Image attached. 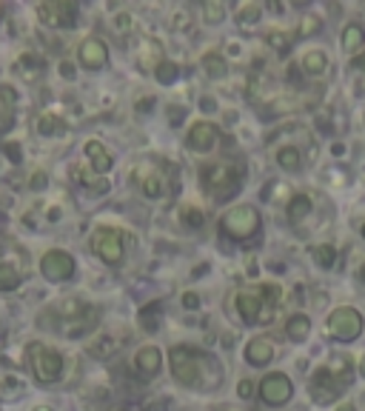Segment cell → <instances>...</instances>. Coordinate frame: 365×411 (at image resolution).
<instances>
[{
  "mask_svg": "<svg viewBox=\"0 0 365 411\" xmlns=\"http://www.w3.org/2000/svg\"><path fill=\"white\" fill-rule=\"evenodd\" d=\"M74 271H77V263L66 249H49L40 257V274L49 283H66L74 277Z\"/></svg>",
  "mask_w": 365,
  "mask_h": 411,
  "instance_id": "9",
  "label": "cell"
},
{
  "mask_svg": "<svg viewBox=\"0 0 365 411\" xmlns=\"http://www.w3.org/2000/svg\"><path fill=\"white\" fill-rule=\"evenodd\" d=\"M217 140H220V129L214 126V123H208V120L192 123V129L186 135V146L192 151H197V154H208L217 146Z\"/></svg>",
  "mask_w": 365,
  "mask_h": 411,
  "instance_id": "13",
  "label": "cell"
},
{
  "mask_svg": "<svg viewBox=\"0 0 365 411\" xmlns=\"http://www.w3.org/2000/svg\"><path fill=\"white\" fill-rule=\"evenodd\" d=\"M34 129H37V135H40V137H52V135L60 129V120H58V114L46 112V114H40V117H37Z\"/></svg>",
  "mask_w": 365,
  "mask_h": 411,
  "instance_id": "29",
  "label": "cell"
},
{
  "mask_svg": "<svg viewBox=\"0 0 365 411\" xmlns=\"http://www.w3.org/2000/svg\"><path fill=\"white\" fill-rule=\"evenodd\" d=\"M91 252H95L103 263L117 266L123 260V255H126V249H123V234L117 229H112V226L98 229L95 234H91Z\"/></svg>",
  "mask_w": 365,
  "mask_h": 411,
  "instance_id": "10",
  "label": "cell"
},
{
  "mask_svg": "<svg viewBox=\"0 0 365 411\" xmlns=\"http://www.w3.org/2000/svg\"><path fill=\"white\" fill-rule=\"evenodd\" d=\"M300 66H303V74H308V77H319V74H326V69H328V58H326V52L311 49V52L303 55Z\"/></svg>",
  "mask_w": 365,
  "mask_h": 411,
  "instance_id": "24",
  "label": "cell"
},
{
  "mask_svg": "<svg viewBox=\"0 0 365 411\" xmlns=\"http://www.w3.org/2000/svg\"><path fill=\"white\" fill-rule=\"evenodd\" d=\"M340 43H343V52H345V55H351V58L362 55V49H365V29H362L359 23H348V26L343 29Z\"/></svg>",
  "mask_w": 365,
  "mask_h": 411,
  "instance_id": "19",
  "label": "cell"
},
{
  "mask_svg": "<svg viewBox=\"0 0 365 411\" xmlns=\"http://www.w3.org/2000/svg\"><path fill=\"white\" fill-rule=\"evenodd\" d=\"M160 303H152L146 309H140V325L146 328V332H157V325H160Z\"/></svg>",
  "mask_w": 365,
  "mask_h": 411,
  "instance_id": "32",
  "label": "cell"
},
{
  "mask_svg": "<svg viewBox=\"0 0 365 411\" xmlns=\"http://www.w3.org/2000/svg\"><path fill=\"white\" fill-rule=\"evenodd\" d=\"M203 20L211 23V26L225 20V4H223V0H206V4H203Z\"/></svg>",
  "mask_w": 365,
  "mask_h": 411,
  "instance_id": "28",
  "label": "cell"
},
{
  "mask_svg": "<svg viewBox=\"0 0 365 411\" xmlns=\"http://www.w3.org/2000/svg\"><path fill=\"white\" fill-rule=\"evenodd\" d=\"M74 177H77V186H83V189H88L91 194H106L109 189H112V183L106 180V177H100V175H95V172H77L74 169Z\"/></svg>",
  "mask_w": 365,
  "mask_h": 411,
  "instance_id": "25",
  "label": "cell"
},
{
  "mask_svg": "<svg viewBox=\"0 0 365 411\" xmlns=\"http://www.w3.org/2000/svg\"><path fill=\"white\" fill-rule=\"evenodd\" d=\"M83 154H86V160H88V169L95 172V175H100V177H106V175L114 169V154H112L100 140H88V143L83 146Z\"/></svg>",
  "mask_w": 365,
  "mask_h": 411,
  "instance_id": "15",
  "label": "cell"
},
{
  "mask_svg": "<svg viewBox=\"0 0 365 411\" xmlns=\"http://www.w3.org/2000/svg\"><path fill=\"white\" fill-rule=\"evenodd\" d=\"M337 411H357V408H354V405H340Z\"/></svg>",
  "mask_w": 365,
  "mask_h": 411,
  "instance_id": "41",
  "label": "cell"
},
{
  "mask_svg": "<svg viewBox=\"0 0 365 411\" xmlns=\"http://www.w3.org/2000/svg\"><path fill=\"white\" fill-rule=\"evenodd\" d=\"M260 212H257V206H248V203H240V206H232L223 220H220V229L225 237H232V240H248L260 231Z\"/></svg>",
  "mask_w": 365,
  "mask_h": 411,
  "instance_id": "6",
  "label": "cell"
},
{
  "mask_svg": "<svg viewBox=\"0 0 365 411\" xmlns=\"http://www.w3.org/2000/svg\"><path fill=\"white\" fill-rule=\"evenodd\" d=\"M280 297H283L280 285L263 283V285H257V289H240L237 297H234V306H237V314H240L243 323L257 325V323L274 320V309L280 306Z\"/></svg>",
  "mask_w": 365,
  "mask_h": 411,
  "instance_id": "3",
  "label": "cell"
},
{
  "mask_svg": "<svg viewBox=\"0 0 365 411\" xmlns=\"http://www.w3.org/2000/svg\"><path fill=\"white\" fill-rule=\"evenodd\" d=\"M314 260H317L319 269H334V263H337V249H334L331 243H319V245H314Z\"/></svg>",
  "mask_w": 365,
  "mask_h": 411,
  "instance_id": "27",
  "label": "cell"
},
{
  "mask_svg": "<svg viewBox=\"0 0 365 411\" xmlns=\"http://www.w3.org/2000/svg\"><path fill=\"white\" fill-rule=\"evenodd\" d=\"M46 186H49V177H46V172H34V175L29 177V189H32V191H43Z\"/></svg>",
  "mask_w": 365,
  "mask_h": 411,
  "instance_id": "37",
  "label": "cell"
},
{
  "mask_svg": "<svg viewBox=\"0 0 365 411\" xmlns=\"http://www.w3.org/2000/svg\"><path fill=\"white\" fill-rule=\"evenodd\" d=\"M23 257L12 255V257H0V292H12L23 283Z\"/></svg>",
  "mask_w": 365,
  "mask_h": 411,
  "instance_id": "17",
  "label": "cell"
},
{
  "mask_svg": "<svg viewBox=\"0 0 365 411\" xmlns=\"http://www.w3.org/2000/svg\"><path fill=\"white\" fill-rule=\"evenodd\" d=\"M134 365H137V375L152 380L160 375V368H163V351L157 346H143L140 351L134 354Z\"/></svg>",
  "mask_w": 365,
  "mask_h": 411,
  "instance_id": "16",
  "label": "cell"
},
{
  "mask_svg": "<svg viewBox=\"0 0 365 411\" xmlns=\"http://www.w3.org/2000/svg\"><path fill=\"white\" fill-rule=\"evenodd\" d=\"M359 375L365 377V357H362V363H359Z\"/></svg>",
  "mask_w": 365,
  "mask_h": 411,
  "instance_id": "42",
  "label": "cell"
},
{
  "mask_svg": "<svg viewBox=\"0 0 365 411\" xmlns=\"http://www.w3.org/2000/svg\"><path fill=\"white\" fill-rule=\"evenodd\" d=\"M34 411H52V408H49V405H37Z\"/></svg>",
  "mask_w": 365,
  "mask_h": 411,
  "instance_id": "43",
  "label": "cell"
},
{
  "mask_svg": "<svg viewBox=\"0 0 365 411\" xmlns=\"http://www.w3.org/2000/svg\"><path fill=\"white\" fill-rule=\"evenodd\" d=\"M274 360V343L268 337H254L246 343V363L248 365H268Z\"/></svg>",
  "mask_w": 365,
  "mask_h": 411,
  "instance_id": "18",
  "label": "cell"
},
{
  "mask_svg": "<svg viewBox=\"0 0 365 411\" xmlns=\"http://www.w3.org/2000/svg\"><path fill=\"white\" fill-rule=\"evenodd\" d=\"M254 383L251 380H240V386H237V397H243V400H251L254 397Z\"/></svg>",
  "mask_w": 365,
  "mask_h": 411,
  "instance_id": "38",
  "label": "cell"
},
{
  "mask_svg": "<svg viewBox=\"0 0 365 411\" xmlns=\"http://www.w3.org/2000/svg\"><path fill=\"white\" fill-rule=\"evenodd\" d=\"M34 15L49 29H72L77 23V4H72V0H46L34 9Z\"/></svg>",
  "mask_w": 365,
  "mask_h": 411,
  "instance_id": "8",
  "label": "cell"
},
{
  "mask_svg": "<svg viewBox=\"0 0 365 411\" xmlns=\"http://www.w3.org/2000/svg\"><path fill=\"white\" fill-rule=\"evenodd\" d=\"M354 380V360L348 354H331L326 365H319L311 375L308 394L317 405H331L337 403Z\"/></svg>",
  "mask_w": 365,
  "mask_h": 411,
  "instance_id": "2",
  "label": "cell"
},
{
  "mask_svg": "<svg viewBox=\"0 0 365 411\" xmlns=\"http://www.w3.org/2000/svg\"><path fill=\"white\" fill-rule=\"evenodd\" d=\"M257 394L265 405H286L294 397V383L291 377H286L283 372H271L263 377V383L257 386Z\"/></svg>",
  "mask_w": 365,
  "mask_h": 411,
  "instance_id": "11",
  "label": "cell"
},
{
  "mask_svg": "<svg viewBox=\"0 0 365 411\" xmlns=\"http://www.w3.org/2000/svg\"><path fill=\"white\" fill-rule=\"evenodd\" d=\"M180 217H182V223H186L189 229H203V223H206V215H203L200 206H182Z\"/></svg>",
  "mask_w": 365,
  "mask_h": 411,
  "instance_id": "31",
  "label": "cell"
},
{
  "mask_svg": "<svg viewBox=\"0 0 365 411\" xmlns=\"http://www.w3.org/2000/svg\"><path fill=\"white\" fill-rule=\"evenodd\" d=\"M265 40H268V46H271V49H277V52L288 49V43H291V37H288V34H283V32H268V34H265Z\"/></svg>",
  "mask_w": 365,
  "mask_h": 411,
  "instance_id": "34",
  "label": "cell"
},
{
  "mask_svg": "<svg viewBox=\"0 0 365 411\" xmlns=\"http://www.w3.org/2000/svg\"><path fill=\"white\" fill-rule=\"evenodd\" d=\"M200 69L208 80H225L228 77V60L220 52H206L200 58Z\"/></svg>",
  "mask_w": 365,
  "mask_h": 411,
  "instance_id": "20",
  "label": "cell"
},
{
  "mask_svg": "<svg viewBox=\"0 0 365 411\" xmlns=\"http://www.w3.org/2000/svg\"><path fill=\"white\" fill-rule=\"evenodd\" d=\"M134 180L149 200H160L168 194V177L160 172L157 163H140V166L134 169Z\"/></svg>",
  "mask_w": 365,
  "mask_h": 411,
  "instance_id": "12",
  "label": "cell"
},
{
  "mask_svg": "<svg viewBox=\"0 0 365 411\" xmlns=\"http://www.w3.org/2000/svg\"><path fill=\"white\" fill-rule=\"evenodd\" d=\"M311 209H314V203H311V197H308V194H294V197H291V203L286 206V217H288V223H291V226H300V223L311 215Z\"/></svg>",
  "mask_w": 365,
  "mask_h": 411,
  "instance_id": "21",
  "label": "cell"
},
{
  "mask_svg": "<svg viewBox=\"0 0 365 411\" xmlns=\"http://www.w3.org/2000/svg\"><path fill=\"white\" fill-rule=\"evenodd\" d=\"M260 18H263L260 4H243L237 9V26H243L246 32H254V23H260Z\"/></svg>",
  "mask_w": 365,
  "mask_h": 411,
  "instance_id": "26",
  "label": "cell"
},
{
  "mask_svg": "<svg viewBox=\"0 0 365 411\" xmlns=\"http://www.w3.org/2000/svg\"><path fill=\"white\" fill-rule=\"evenodd\" d=\"M243 186V166L237 163H228V160H220V163H208L203 166V189L208 197L214 200H232Z\"/></svg>",
  "mask_w": 365,
  "mask_h": 411,
  "instance_id": "4",
  "label": "cell"
},
{
  "mask_svg": "<svg viewBox=\"0 0 365 411\" xmlns=\"http://www.w3.org/2000/svg\"><path fill=\"white\" fill-rule=\"evenodd\" d=\"M168 363H171V377L186 389L211 391L223 383V363L203 349L174 346L168 351Z\"/></svg>",
  "mask_w": 365,
  "mask_h": 411,
  "instance_id": "1",
  "label": "cell"
},
{
  "mask_svg": "<svg viewBox=\"0 0 365 411\" xmlns=\"http://www.w3.org/2000/svg\"><path fill=\"white\" fill-rule=\"evenodd\" d=\"M319 29H323V20H319L317 15H305V18H303V23H300V37L317 34Z\"/></svg>",
  "mask_w": 365,
  "mask_h": 411,
  "instance_id": "33",
  "label": "cell"
},
{
  "mask_svg": "<svg viewBox=\"0 0 365 411\" xmlns=\"http://www.w3.org/2000/svg\"><path fill=\"white\" fill-rule=\"evenodd\" d=\"M154 77H157V83L171 86L174 80L180 77V66H177V63H171V60H163V63L154 69Z\"/></svg>",
  "mask_w": 365,
  "mask_h": 411,
  "instance_id": "30",
  "label": "cell"
},
{
  "mask_svg": "<svg viewBox=\"0 0 365 411\" xmlns=\"http://www.w3.org/2000/svg\"><path fill=\"white\" fill-rule=\"evenodd\" d=\"M351 72L359 74V95H365V52L351 60Z\"/></svg>",
  "mask_w": 365,
  "mask_h": 411,
  "instance_id": "35",
  "label": "cell"
},
{
  "mask_svg": "<svg viewBox=\"0 0 365 411\" xmlns=\"http://www.w3.org/2000/svg\"><path fill=\"white\" fill-rule=\"evenodd\" d=\"M109 340H112V337L106 335V337H100L98 343H109ZM117 346H120V343H112V346H88V351L95 354V357H109L112 351H117Z\"/></svg>",
  "mask_w": 365,
  "mask_h": 411,
  "instance_id": "36",
  "label": "cell"
},
{
  "mask_svg": "<svg viewBox=\"0 0 365 411\" xmlns=\"http://www.w3.org/2000/svg\"><path fill=\"white\" fill-rule=\"evenodd\" d=\"M60 72H63V77H69V80L74 77V66H72V63H60Z\"/></svg>",
  "mask_w": 365,
  "mask_h": 411,
  "instance_id": "40",
  "label": "cell"
},
{
  "mask_svg": "<svg viewBox=\"0 0 365 411\" xmlns=\"http://www.w3.org/2000/svg\"><path fill=\"white\" fill-rule=\"evenodd\" d=\"M182 309H200V295H194V292H186L182 295Z\"/></svg>",
  "mask_w": 365,
  "mask_h": 411,
  "instance_id": "39",
  "label": "cell"
},
{
  "mask_svg": "<svg viewBox=\"0 0 365 411\" xmlns=\"http://www.w3.org/2000/svg\"><path fill=\"white\" fill-rule=\"evenodd\" d=\"M26 363H29V372L34 375L37 383H58L63 375V354L43 346V343H29L26 346Z\"/></svg>",
  "mask_w": 365,
  "mask_h": 411,
  "instance_id": "5",
  "label": "cell"
},
{
  "mask_svg": "<svg viewBox=\"0 0 365 411\" xmlns=\"http://www.w3.org/2000/svg\"><path fill=\"white\" fill-rule=\"evenodd\" d=\"M362 328H365V320H362V314H359L357 309H351V306L334 309V311L328 314V320H326V332H328L334 340H343V343L357 340V337L362 335Z\"/></svg>",
  "mask_w": 365,
  "mask_h": 411,
  "instance_id": "7",
  "label": "cell"
},
{
  "mask_svg": "<svg viewBox=\"0 0 365 411\" xmlns=\"http://www.w3.org/2000/svg\"><path fill=\"white\" fill-rule=\"evenodd\" d=\"M308 335H311V317L308 314H291L286 320V337L291 343H303V340H308Z\"/></svg>",
  "mask_w": 365,
  "mask_h": 411,
  "instance_id": "22",
  "label": "cell"
},
{
  "mask_svg": "<svg viewBox=\"0 0 365 411\" xmlns=\"http://www.w3.org/2000/svg\"><path fill=\"white\" fill-rule=\"evenodd\" d=\"M77 60L88 72L103 69L109 63V46H106V40H100V37H86L83 43H80V49H77Z\"/></svg>",
  "mask_w": 365,
  "mask_h": 411,
  "instance_id": "14",
  "label": "cell"
},
{
  "mask_svg": "<svg viewBox=\"0 0 365 411\" xmlns=\"http://www.w3.org/2000/svg\"><path fill=\"white\" fill-rule=\"evenodd\" d=\"M277 166L283 172H288V175H297L303 169V151L297 146H291V143L283 146V149H277Z\"/></svg>",
  "mask_w": 365,
  "mask_h": 411,
  "instance_id": "23",
  "label": "cell"
},
{
  "mask_svg": "<svg viewBox=\"0 0 365 411\" xmlns=\"http://www.w3.org/2000/svg\"><path fill=\"white\" fill-rule=\"evenodd\" d=\"M359 234H362V240H365V223H362V226H359Z\"/></svg>",
  "mask_w": 365,
  "mask_h": 411,
  "instance_id": "44",
  "label": "cell"
}]
</instances>
